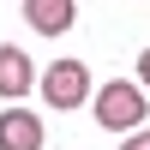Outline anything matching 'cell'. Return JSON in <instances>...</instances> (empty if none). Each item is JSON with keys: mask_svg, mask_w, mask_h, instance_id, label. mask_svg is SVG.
Returning a JSON list of instances; mask_svg holds the SVG:
<instances>
[{"mask_svg": "<svg viewBox=\"0 0 150 150\" xmlns=\"http://www.w3.org/2000/svg\"><path fill=\"white\" fill-rule=\"evenodd\" d=\"M0 150H42V120L30 108H6L0 114Z\"/></svg>", "mask_w": 150, "mask_h": 150, "instance_id": "obj_4", "label": "cell"}, {"mask_svg": "<svg viewBox=\"0 0 150 150\" xmlns=\"http://www.w3.org/2000/svg\"><path fill=\"white\" fill-rule=\"evenodd\" d=\"M36 84H42V102L54 108V114H72V108L90 102V66H84V60H54Z\"/></svg>", "mask_w": 150, "mask_h": 150, "instance_id": "obj_2", "label": "cell"}, {"mask_svg": "<svg viewBox=\"0 0 150 150\" xmlns=\"http://www.w3.org/2000/svg\"><path fill=\"white\" fill-rule=\"evenodd\" d=\"M90 102H96V126H102V132H132V126H144V90H138L132 78L102 84Z\"/></svg>", "mask_w": 150, "mask_h": 150, "instance_id": "obj_1", "label": "cell"}, {"mask_svg": "<svg viewBox=\"0 0 150 150\" xmlns=\"http://www.w3.org/2000/svg\"><path fill=\"white\" fill-rule=\"evenodd\" d=\"M138 78H144L138 90H150V48H144V54H138Z\"/></svg>", "mask_w": 150, "mask_h": 150, "instance_id": "obj_7", "label": "cell"}, {"mask_svg": "<svg viewBox=\"0 0 150 150\" xmlns=\"http://www.w3.org/2000/svg\"><path fill=\"white\" fill-rule=\"evenodd\" d=\"M36 84V66H30V54H24V48H0V96H24Z\"/></svg>", "mask_w": 150, "mask_h": 150, "instance_id": "obj_5", "label": "cell"}, {"mask_svg": "<svg viewBox=\"0 0 150 150\" xmlns=\"http://www.w3.org/2000/svg\"><path fill=\"white\" fill-rule=\"evenodd\" d=\"M120 150H150V126H144V132H132V138L120 144Z\"/></svg>", "mask_w": 150, "mask_h": 150, "instance_id": "obj_6", "label": "cell"}, {"mask_svg": "<svg viewBox=\"0 0 150 150\" xmlns=\"http://www.w3.org/2000/svg\"><path fill=\"white\" fill-rule=\"evenodd\" d=\"M78 18V0H24V24L42 36H66Z\"/></svg>", "mask_w": 150, "mask_h": 150, "instance_id": "obj_3", "label": "cell"}]
</instances>
